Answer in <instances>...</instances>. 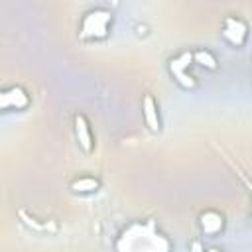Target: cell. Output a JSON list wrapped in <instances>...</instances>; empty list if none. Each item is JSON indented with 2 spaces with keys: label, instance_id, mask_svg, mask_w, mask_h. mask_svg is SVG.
Wrapping results in <instances>:
<instances>
[{
  "label": "cell",
  "instance_id": "3957f363",
  "mask_svg": "<svg viewBox=\"0 0 252 252\" xmlns=\"http://www.w3.org/2000/svg\"><path fill=\"white\" fill-rule=\"evenodd\" d=\"M193 65V51L185 49L179 51L177 55H173L167 61V73L171 75V79L185 91H193L197 87V79L189 73V67Z\"/></svg>",
  "mask_w": 252,
  "mask_h": 252
},
{
  "label": "cell",
  "instance_id": "52a82bcc",
  "mask_svg": "<svg viewBox=\"0 0 252 252\" xmlns=\"http://www.w3.org/2000/svg\"><path fill=\"white\" fill-rule=\"evenodd\" d=\"M197 220H199V228H201L203 236H209V238L220 234L224 230V222H226L224 220V215L220 211H217V209H205V211H201Z\"/></svg>",
  "mask_w": 252,
  "mask_h": 252
},
{
  "label": "cell",
  "instance_id": "4fadbf2b",
  "mask_svg": "<svg viewBox=\"0 0 252 252\" xmlns=\"http://www.w3.org/2000/svg\"><path fill=\"white\" fill-rule=\"evenodd\" d=\"M189 250H191V252H205V246H203L201 240L197 238V240H193V242L189 244Z\"/></svg>",
  "mask_w": 252,
  "mask_h": 252
},
{
  "label": "cell",
  "instance_id": "9c48e42d",
  "mask_svg": "<svg viewBox=\"0 0 252 252\" xmlns=\"http://www.w3.org/2000/svg\"><path fill=\"white\" fill-rule=\"evenodd\" d=\"M69 189L79 195H89L100 189V179L94 175H77L69 181Z\"/></svg>",
  "mask_w": 252,
  "mask_h": 252
},
{
  "label": "cell",
  "instance_id": "8992f818",
  "mask_svg": "<svg viewBox=\"0 0 252 252\" xmlns=\"http://www.w3.org/2000/svg\"><path fill=\"white\" fill-rule=\"evenodd\" d=\"M73 132H75V140H77L79 148L85 154H93V150H94V138H93V130H91L89 118L83 112H77L73 116Z\"/></svg>",
  "mask_w": 252,
  "mask_h": 252
},
{
  "label": "cell",
  "instance_id": "277c9868",
  "mask_svg": "<svg viewBox=\"0 0 252 252\" xmlns=\"http://www.w3.org/2000/svg\"><path fill=\"white\" fill-rule=\"evenodd\" d=\"M220 35L228 45L240 49L248 39V24L240 16L228 14L220 24Z\"/></svg>",
  "mask_w": 252,
  "mask_h": 252
},
{
  "label": "cell",
  "instance_id": "5bb4252c",
  "mask_svg": "<svg viewBox=\"0 0 252 252\" xmlns=\"http://www.w3.org/2000/svg\"><path fill=\"white\" fill-rule=\"evenodd\" d=\"M205 252H224L222 248H217V246H209V248H205Z\"/></svg>",
  "mask_w": 252,
  "mask_h": 252
},
{
  "label": "cell",
  "instance_id": "8fae6325",
  "mask_svg": "<svg viewBox=\"0 0 252 252\" xmlns=\"http://www.w3.org/2000/svg\"><path fill=\"white\" fill-rule=\"evenodd\" d=\"M20 217H22V220H24L30 228H33V230H37V232H55V230H57V224H55L53 220H39V219H35V217L26 215V211H20Z\"/></svg>",
  "mask_w": 252,
  "mask_h": 252
},
{
  "label": "cell",
  "instance_id": "9a60e30c",
  "mask_svg": "<svg viewBox=\"0 0 252 252\" xmlns=\"http://www.w3.org/2000/svg\"><path fill=\"white\" fill-rule=\"evenodd\" d=\"M136 30H138V33L142 35V33H146V30H148V28H146V26H136Z\"/></svg>",
  "mask_w": 252,
  "mask_h": 252
},
{
  "label": "cell",
  "instance_id": "6da1fadb",
  "mask_svg": "<svg viewBox=\"0 0 252 252\" xmlns=\"http://www.w3.org/2000/svg\"><path fill=\"white\" fill-rule=\"evenodd\" d=\"M114 252H173V244L156 219H144L128 222L118 232Z\"/></svg>",
  "mask_w": 252,
  "mask_h": 252
},
{
  "label": "cell",
  "instance_id": "5b68a950",
  "mask_svg": "<svg viewBox=\"0 0 252 252\" xmlns=\"http://www.w3.org/2000/svg\"><path fill=\"white\" fill-rule=\"evenodd\" d=\"M32 98L28 91L20 85H12L0 91V108L2 110H26Z\"/></svg>",
  "mask_w": 252,
  "mask_h": 252
},
{
  "label": "cell",
  "instance_id": "30bf717a",
  "mask_svg": "<svg viewBox=\"0 0 252 252\" xmlns=\"http://www.w3.org/2000/svg\"><path fill=\"white\" fill-rule=\"evenodd\" d=\"M193 63H197V65H201L203 69H209V71H215L219 67V61H217L215 53L207 47H201V49L193 51Z\"/></svg>",
  "mask_w": 252,
  "mask_h": 252
},
{
  "label": "cell",
  "instance_id": "7c38bea8",
  "mask_svg": "<svg viewBox=\"0 0 252 252\" xmlns=\"http://www.w3.org/2000/svg\"><path fill=\"white\" fill-rule=\"evenodd\" d=\"M224 159H226V163H228V165H230V167H232V169L236 171V175H238V177L242 179V183H244V185L248 187V191H250V195H252V181H250V179L246 177V173H244V171H242V169H240V167H238V165H236V163H234V161H232L230 158H224Z\"/></svg>",
  "mask_w": 252,
  "mask_h": 252
},
{
  "label": "cell",
  "instance_id": "7a4b0ae2",
  "mask_svg": "<svg viewBox=\"0 0 252 252\" xmlns=\"http://www.w3.org/2000/svg\"><path fill=\"white\" fill-rule=\"evenodd\" d=\"M112 22H114V16L104 6H94V8L87 10L79 22V32H77L79 39H83V41L106 39L112 30Z\"/></svg>",
  "mask_w": 252,
  "mask_h": 252
},
{
  "label": "cell",
  "instance_id": "ba28073f",
  "mask_svg": "<svg viewBox=\"0 0 252 252\" xmlns=\"http://www.w3.org/2000/svg\"><path fill=\"white\" fill-rule=\"evenodd\" d=\"M142 116H144V122L148 126L150 132L158 134L161 130V118H159V106H158V100L154 98V94L146 93L142 96Z\"/></svg>",
  "mask_w": 252,
  "mask_h": 252
}]
</instances>
